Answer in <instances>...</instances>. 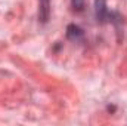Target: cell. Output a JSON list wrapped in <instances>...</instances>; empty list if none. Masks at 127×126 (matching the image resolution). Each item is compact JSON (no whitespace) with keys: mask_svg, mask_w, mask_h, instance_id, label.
<instances>
[{"mask_svg":"<svg viewBox=\"0 0 127 126\" xmlns=\"http://www.w3.org/2000/svg\"><path fill=\"white\" fill-rule=\"evenodd\" d=\"M66 39L71 42H81L84 39V31L81 27H78L77 24H69L66 27Z\"/></svg>","mask_w":127,"mask_h":126,"instance_id":"cell-4","label":"cell"},{"mask_svg":"<svg viewBox=\"0 0 127 126\" xmlns=\"http://www.w3.org/2000/svg\"><path fill=\"white\" fill-rule=\"evenodd\" d=\"M50 19V0H38V21L47 24Z\"/></svg>","mask_w":127,"mask_h":126,"instance_id":"cell-2","label":"cell"},{"mask_svg":"<svg viewBox=\"0 0 127 126\" xmlns=\"http://www.w3.org/2000/svg\"><path fill=\"white\" fill-rule=\"evenodd\" d=\"M84 3L86 0H71V9L75 13H81L84 10Z\"/></svg>","mask_w":127,"mask_h":126,"instance_id":"cell-5","label":"cell"},{"mask_svg":"<svg viewBox=\"0 0 127 126\" xmlns=\"http://www.w3.org/2000/svg\"><path fill=\"white\" fill-rule=\"evenodd\" d=\"M108 22H111L115 28V31L118 34V42H121V37H123V16L120 15V12L117 10H111L109 12V19Z\"/></svg>","mask_w":127,"mask_h":126,"instance_id":"cell-3","label":"cell"},{"mask_svg":"<svg viewBox=\"0 0 127 126\" xmlns=\"http://www.w3.org/2000/svg\"><path fill=\"white\" fill-rule=\"evenodd\" d=\"M95 18L96 22L103 25L108 22L109 19V9H108V4H106V0H95Z\"/></svg>","mask_w":127,"mask_h":126,"instance_id":"cell-1","label":"cell"}]
</instances>
